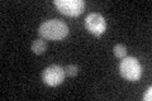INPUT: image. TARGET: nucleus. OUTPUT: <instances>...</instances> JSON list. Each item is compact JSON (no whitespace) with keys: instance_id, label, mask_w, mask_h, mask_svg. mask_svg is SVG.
I'll use <instances>...</instances> for the list:
<instances>
[{"instance_id":"nucleus-1","label":"nucleus","mask_w":152,"mask_h":101,"mask_svg":"<svg viewBox=\"0 0 152 101\" xmlns=\"http://www.w3.org/2000/svg\"><path fill=\"white\" fill-rule=\"evenodd\" d=\"M38 33L47 41H61L69 34V27L61 19H50L41 24Z\"/></svg>"},{"instance_id":"nucleus-2","label":"nucleus","mask_w":152,"mask_h":101,"mask_svg":"<svg viewBox=\"0 0 152 101\" xmlns=\"http://www.w3.org/2000/svg\"><path fill=\"white\" fill-rule=\"evenodd\" d=\"M119 72L122 77L127 81H132V82L138 81L142 75V67L140 61L134 57H124L121 62Z\"/></svg>"},{"instance_id":"nucleus-3","label":"nucleus","mask_w":152,"mask_h":101,"mask_svg":"<svg viewBox=\"0 0 152 101\" xmlns=\"http://www.w3.org/2000/svg\"><path fill=\"white\" fill-rule=\"evenodd\" d=\"M53 4L61 14L67 17H79L85 9L83 0H55Z\"/></svg>"},{"instance_id":"nucleus-4","label":"nucleus","mask_w":152,"mask_h":101,"mask_svg":"<svg viewBox=\"0 0 152 101\" xmlns=\"http://www.w3.org/2000/svg\"><path fill=\"white\" fill-rule=\"evenodd\" d=\"M65 76V68L58 65H51L45 68L43 73H42V80L48 86H58L64 82Z\"/></svg>"},{"instance_id":"nucleus-5","label":"nucleus","mask_w":152,"mask_h":101,"mask_svg":"<svg viewBox=\"0 0 152 101\" xmlns=\"http://www.w3.org/2000/svg\"><path fill=\"white\" fill-rule=\"evenodd\" d=\"M85 27L91 34L100 37L107 29V20L99 13H90L85 19Z\"/></svg>"},{"instance_id":"nucleus-6","label":"nucleus","mask_w":152,"mask_h":101,"mask_svg":"<svg viewBox=\"0 0 152 101\" xmlns=\"http://www.w3.org/2000/svg\"><path fill=\"white\" fill-rule=\"evenodd\" d=\"M47 51V43L45 39H36L32 43V52L36 54H43Z\"/></svg>"},{"instance_id":"nucleus-7","label":"nucleus","mask_w":152,"mask_h":101,"mask_svg":"<svg viewBox=\"0 0 152 101\" xmlns=\"http://www.w3.org/2000/svg\"><path fill=\"white\" fill-rule=\"evenodd\" d=\"M127 47L124 44H115L113 48V53L114 56L117 57V58H121L123 60L124 57H127Z\"/></svg>"},{"instance_id":"nucleus-8","label":"nucleus","mask_w":152,"mask_h":101,"mask_svg":"<svg viewBox=\"0 0 152 101\" xmlns=\"http://www.w3.org/2000/svg\"><path fill=\"white\" fill-rule=\"evenodd\" d=\"M77 73H79V67L76 65L66 66V68H65V75L66 76H69V77H75Z\"/></svg>"},{"instance_id":"nucleus-9","label":"nucleus","mask_w":152,"mask_h":101,"mask_svg":"<svg viewBox=\"0 0 152 101\" xmlns=\"http://www.w3.org/2000/svg\"><path fill=\"white\" fill-rule=\"evenodd\" d=\"M143 100H145V101H151V100H152V87H151V86H150L148 89H147L146 94H145V96H143Z\"/></svg>"}]
</instances>
